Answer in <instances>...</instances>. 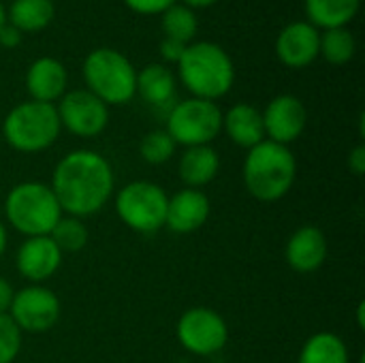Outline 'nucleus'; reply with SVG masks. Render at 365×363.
<instances>
[{"label":"nucleus","instance_id":"1","mask_svg":"<svg viewBox=\"0 0 365 363\" xmlns=\"http://www.w3.org/2000/svg\"><path fill=\"white\" fill-rule=\"evenodd\" d=\"M62 214L86 218L98 214L115 193V178L109 160L94 150L64 154L51 173V184Z\"/></svg>","mask_w":365,"mask_h":363},{"label":"nucleus","instance_id":"2","mask_svg":"<svg viewBox=\"0 0 365 363\" xmlns=\"http://www.w3.org/2000/svg\"><path fill=\"white\" fill-rule=\"evenodd\" d=\"M178 77L190 96L216 103L231 92L235 83V64L222 45L192 41L178 62Z\"/></svg>","mask_w":365,"mask_h":363},{"label":"nucleus","instance_id":"3","mask_svg":"<svg viewBox=\"0 0 365 363\" xmlns=\"http://www.w3.org/2000/svg\"><path fill=\"white\" fill-rule=\"evenodd\" d=\"M242 178L246 190L263 203H274L287 197L297 180V158L289 145L263 139L259 145L250 148Z\"/></svg>","mask_w":365,"mask_h":363},{"label":"nucleus","instance_id":"4","mask_svg":"<svg viewBox=\"0 0 365 363\" xmlns=\"http://www.w3.org/2000/svg\"><path fill=\"white\" fill-rule=\"evenodd\" d=\"M81 75L86 90L107 107L126 105L137 96V68L118 49L96 47L83 58Z\"/></svg>","mask_w":365,"mask_h":363},{"label":"nucleus","instance_id":"5","mask_svg":"<svg viewBox=\"0 0 365 363\" xmlns=\"http://www.w3.org/2000/svg\"><path fill=\"white\" fill-rule=\"evenodd\" d=\"M62 133L56 105L24 101L2 120V137L15 152L38 154L49 150Z\"/></svg>","mask_w":365,"mask_h":363},{"label":"nucleus","instance_id":"6","mask_svg":"<svg viewBox=\"0 0 365 363\" xmlns=\"http://www.w3.org/2000/svg\"><path fill=\"white\" fill-rule=\"evenodd\" d=\"M6 223L26 237L49 235L56 223L62 218V208L43 182H19L15 184L4 201Z\"/></svg>","mask_w":365,"mask_h":363},{"label":"nucleus","instance_id":"7","mask_svg":"<svg viewBox=\"0 0 365 363\" xmlns=\"http://www.w3.org/2000/svg\"><path fill=\"white\" fill-rule=\"evenodd\" d=\"M169 195L163 186L148 180H135L122 186L115 197V214L118 218L135 233L152 235L165 227Z\"/></svg>","mask_w":365,"mask_h":363},{"label":"nucleus","instance_id":"8","mask_svg":"<svg viewBox=\"0 0 365 363\" xmlns=\"http://www.w3.org/2000/svg\"><path fill=\"white\" fill-rule=\"evenodd\" d=\"M165 131L171 135L175 145H212V141L222 133V111L214 101L190 96L171 105Z\"/></svg>","mask_w":365,"mask_h":363},{"label":"nucleus","instance_id":"9","mask_svg":"<svg viewBox=\"0 0 365 363\" xmlns=\"http://www.w3.org/2000/svg\"><path fill=\"white\" fill-rule=\"evenodd\" d=\"M175 336L188 353L197 357H212L227 347L229 327L216 310L197 306L188 308L178 319Z\"/></svg>","mask_w":365,"mask_h":363},{"label":"nucleus","instance_id":"10","mask_svg":"<svg viewBox=\"0 0 365 363\" xmlns=\"http://www.w3.org/2000/svg\"><path fill=\"white\" fill-rule=\"evenodd\" d=\"M60 300L45 285H28L15 291L9 317L21 334H45L60 321Z\"/></svg>","mask_w":365,"mask_h":363},{"label":"nucleus","instance_id":"11","mask_svg":"<svg viewBox=\"0 0 365 363\" xmlns=\"http://www.w3.org/2000/svg\"><path fill=\"white\" fill-rule=\"evenodd\" d=\"M56 111L60 126L81 139L98 137L109 124V107L86 88L66 90V94L56 103Z\"/></svg>","mask_w":365,"mask_h":363},{"label":"nucleus","instance_id":"12","mask_svg":"<svg viewBox=\"0 0 365 363\" xmlns=\"http://www.w3.org/2000/svg\"><path fill=\"white\" fill-rule=\"evenodd\" d=\"M261 116H263L265 139L280 145H291L293 141H297L308 122L306 105L293 94L274 96L267 103V107L261 111Z\"/></svg>","mask_w":365,"mask_h":363},{"label":"nucleus","instance_id":"13","mask_svg":"<svg viewBox=\"0 0 365 363\" xmlns=\"http://www.w3.org/2000/svg\"><path fill=\"white\" fill-rule=\"evenodd\" d=\"M62 265V252L49 235L26 237L15 255V270L30 285H43Z\"/></svg>","mask_w":365,"mask_h":363},{"label":"nucleus","instance_id":"14","mask_svg":"<svg viewBox=\"0 0 365 363\" xmlns=\"http://www.w3.org/2000/svg\"><path fill=\"white\" fill-rule=\"evenodd\" d=\"M321 30L306 19L287 24L276 36V56L289 68H306L319 58Z\"/></svg>","mask_w":365,"mask_h":363},{"label":"nucleus","instance_id":"15","mask_svg":"<svg viewBox=\"0 0 365 363\" xmlns=\"http://www.w3.org/2000/svg\"><path fill=\"white\" fill-rule=\"evenodd\" d=\"M212 214V201L203 190L184 188L169 197L165 227L173 233L188 235L199 231Z\"/></svg>","mask_w":365,"mask_h":363},{"label":"nucleus","instance_id":"16","mask_svg":"<svg viewBox=\"0 0 365 363\" xmlns=\"http://www.w3.org/2000/svg\"><path fill=\"white\" fill-rule=\"evenodd\" d=\"M24 83L30 94V101L56 105L66 94L68 73H66V66L58 58L41 56L28 66Z\"/></svg>","mask_w":365,"mask_h":363},{"label":"nucleus","instance_id":"17","mask_svg":"<svg viewBox=\"0 0 365 363\" xmlns=\"http://www.w3.org/2000/svg\"><path fill=\"white\" fill-rule=\"evenodd\" d=\"M327 255H329L327 237L314 225L299 227L289 237L287 250H284L289 267L297 274H314L317 270L323 267V263L327 261Z\"/></svg>","mask_w":365,"mask_h":363},{"label":"nucleus","instance_id":"18","mask_svg":"<svg viewBox=\"0 0 365 363\" xmlns=\"http://www.w3.org/2000/svg\"><path fill=\"white\" fill-rule=\"evenodd\" d=\"M222 133H227V137L240 148L250 150L259 145L265 139L261 109L250 103H235L222 113Z\"/></svg>","mask_w":365,"mask_h":363},{"label":"nucleus","instance_id":"19","mask_svg":"<svg viewBox=\"0 0 365 363\" xmlns=\"http://www.w3.org/2000/svg\"><path fill=\"white\" fill-rule=\"evenodd\" d=\"M220 171V156L212 145H195L186 148L180 156V178L186 188L201 190L210 182L216 180Z\"/></svg>","mask_w":365,"mask_h":363},{"label":"nucleus","instance_id":"20","mask_svg":"<svg viewBox=\"0 0 365 363\" xmlns=\"http://www.w3.org/2000/svg\"><path fill=\"white\" fill-rule=\"evenodd\" d=\"M175 83V75L167 64L152 62L137 71V94L152 107L173 105Z\"/></svg>","mask_w":365,"mask_h":363},{"label":"nucleus","instance_id":"21","mask_svg":"<svg viewBox=\"0 0 365 363\" xmlns=\"http://www.w3.org/2000/svg\"><path fill=\"white\" fill-rule=\"evenodd\" d=\"M361 0H304L306 21L317 30L346 28L359 13Z\"/></svg>","mask_w":365,"mask_h":363},{"label":"nucleus","instance_id":"22","mask_svg":"<svg viewBox=\"0 0 365 363\" xmlns=\"http://www.w3.org/2000/svg\"><path fill=\"white\" fill-rule=\"evenodd\" d=\"M56 17L53 0H13L6 9V21L21 34L45 30Z\"/></svg>","mask_w":365,"mask_h":363},{"label":"nucleus","instance_id":"23","mask_svg":"<svg viewBox=\"0 0 365 363\" xmlns=\"http://www.w3.org/2000/svg\"><path fill=\"white\" fill-rule=\"evenodd\" d=\"M297 363H351V353L338 334L319 332L304 342Z\"/></svg>","mask_w":365,"mask_h":363},{"label":"nucleus","instance_id":"24","mask_svg":"<svg viewBox=\"0 0 365 363\" xmlns=\"http://www.w3.org/2000/svg\"><path fill=\"white\" fill-rule=\"evenodd\" d=\"M160 26L165 32V39H173L182 45H190L199 30V19L192 9H188L182 2H175L160 15Z\"/></svg>","mask_w":365,"mask_h":363},{"label":"nucleus","instance_id":"25","mask_svg":"<svg viewBox=\"0 0 365 363\" xmlns=\"http://www.w3.org/2000/svg\"><path fill=\"white\" fill-rule=\"evenodd\" d=\"M355 51H357V41L349 28H331V30L321 32L319 56L325 62L334 66L349 64L355 58Z\"/></svg>","mask_w":365,"mask_h":363},{"label":"nucleus","instance_id":"26","mask_svg":"<svg viewBox=\"0 0 365 363\" xmlns=\"http://www.w3.org/2000/svg\"><path fill=\"white\" fill-rule=\"evenodd\" d=\"M49 237L53 240V244L60 248L62 255L64 252H79V250L86 248V244L90 240V231H88L83 218L62 214V218L51 229Z\"/></svg>","mask_w":365,"mask_h":363},{"label":"nucleus","instance_id":"27","mask_svg":"<svg viewBox=\"0 0 365 363\" xmlns=\"http://www.w3.org/2000/svg\"><path fill=\"white\" fill-rule=\"evenodd\" d=\"M175 141L171 139V135L163 128L158 131H150L141 143H139V154L145 163L150 165H165L173 158L175 154Z\"/></svg>","mask_w":365,"mask_h":363},{"label":"nucleus","instance_id":"28","mask_svg":"<svg viewBox=\"0 0 365 363\" xmlns=\"http://www.w3.org/2000/svg\"><path fill=\"white\" fill-rule=\"evenodd\" d=\"M21 332L9 315H0V363H13L21 351Z\"/></svg>","mask_w":365,"mask_h":363},{"label":"nucleus","instance_id":"29","mask_svg":"<svg viewBox=\"0 0 365 363\" xmlns=\"http://www.w3.org/2000/svg\"><path fill=\"white\" fill-rule=\"evenodd\" d=\"M178 0H124V4L137 15H163Z\"/></svg>","mask_w":365,"mask_h":363},{"label":"nucleus","instance_id":"30","mask_svg":"<svg viewBox=\"0 0 365 363\" xmlns=\"http://www.w3.org/2000/svg\"><path fill=\"white\" fill-rule=\"evenodd\" d=\"M184 49H186V45H182V43H178V41H173V39H163L160 45H158L160 58H163L165 62H173V64L180 62Z\"/></svg>","mask_w":365,"mask_h":363},{"label":"nucleus","instance_id":"31","mask_svg":"<svg viewBox=\"0 0 365 363\" xmlns=\"http://www.w3.org/2000/svg\"><path fill=\"white\" fill-rule=\"evenodd\" d=\"M349 169L357 175V178H361L365 173V145L364 143H359V145H355L353 150H351V154H349Z\"/></svg>","mask_w":365,"mask_h":363},{"label":"nucleus","instance_id":"32","mask_svg":"<svg viewBox=\"0 0 365 363\" xmlns=\"http://www.w3.org/2000/svg\"><path fill=\"white\" fill-rule=\"evenodd\" d=\"M21 36H24V34H21L15 26H11L9 21L0 28V45L6 47V49L17 47V45L21 43Z\"/></svg>","mask_w":365,"mask_h":363},{"label":"nucleus","instance_id":"33","mask_svg":"<svg viewBox=\"0 0 365 363\" xmlns=\"http://www.w3.org/2000/svg\"><path fill=\"white\" fill-rule=\"evenodd\" d=\"M13 295H15V289L11 287V282L6 278H0V315H9Z\"/></svg>","mask_w":365,"mask_h":363},{"label":"nucleus","instance_id":"34","mask_svg":"<svg viewBox=\"0 0 365 363\" xmlns=\"http://www.w3.org/2000/svg\"><path fill=\"white\" fill-rule=\"evenodd\" d=\"M218 0H182V4H186L188 9L197 11V9H207L212 4H216Z\"/></svg>","mask_w":365,"mask_h":363},{"label":"nucleus","instance_id":"35","mask_svg":"<svg viewBox=\"0 0 365 363\" xmlns=\"http://www.w3.org/2000/svg\"><path fill=\"white\" fill-rule=\"evenodd\" d=\"M6 227H4V223L0 220V257L4 255V250H6Z\"/></svg>","mask_w":365,"mask_h":363},{"label":"nucleus","instance_id":"36","mask_svg":"<svg viewBox=\"0 0 365 363\" xmlns=\"http://www.w3.org/2000/svg\"><path fill=\"white\" fill-rule=\"evenodd\" d=\"M364 312H365V304L359 302L357 306V323H359V329H364Z\"/></svg>","mask_w":365,"mask_h":363},{"label":"nucleus","instance_id":"37","mask_svg":"<svg viewBox=\"0 0 365 363\" xmlns=\"http://www.w3.org/2000/svg\"><path fill=\"white\" fill-rule=\"evenodd\" d=\"M6 24V6L2 4V0H0V28Z\"/></svg>","mask_w":365,"mask_h":363}]
</instances>
